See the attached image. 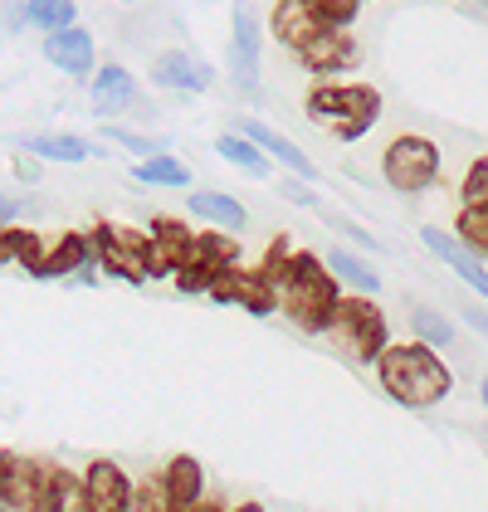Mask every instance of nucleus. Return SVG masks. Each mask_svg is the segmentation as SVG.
<instances>
[{
  "instance_id": "obj_13",
  "label": "nucleus",
  "mask_w": 488,
  "mask_h": 512,
  "mask_svg": "<svg viewBox=\"0 0 488 512\" xmlns=\"http://www.w3.org/2000/svg\"><path fill=\"white\" fill-rule=\"evenodd\" d=\"M269 30H274V40L288 44V49H308V44L318 40L323 30H332L323 15H318V5L313 0H279L274 5V15H269Z\"/></svg>"
},
{
  "instance_id": "obj_26",
  "label": "nucleus",
  "mask_w": 488,
  "mask_h": 512,
  "mask_svg": "<svg viewBox=\"0 0 488 512\" xmlns=\"http://www.w3.org/2000/svg\"><path fill=\"white\" fill-rule=\"evenodd\" d=\"M215 152L230 161V166H240L244 176H259V181L269 176V157H264V152H259V147L244 137V132H225V137L215 142Z\"/></svg>"
},
{
  "instance_id": "obj_33",
  "label": "nucleus",
  "mask_w": 488,
  "mask_h": 512,
  "mask_svg": "<svg viewBox=\"0 0 488 512\" xmlns=\"http://www.w3.org/2000/svg\"><path fill=\"white\" fill-rule=\"evenodd\" d=\"M459 322H464V327H474L479 337H488V313H484V308H479V303H469V308L459 313Z\"/></svg>"
},
{
  "instance_id": "obj_25",
  "label": "nucleus",
  "mask_w": 488,
  "mask_h": 512,
  "mask_svg": "<svg viewBox=\"0 0 488 512\" xmlns=\"http://www.w3.org/2000/svg\"><path fill=\"white\" fill-rule=\"evenodd\" d=\"M25 20L44 35H59V30H74L79 5L74 0H25Z\"/></svg>"
},
{
  "instance_id": "obj_4",
  "label": "nucleus",
  "mask_w": 488,
  "mask_h": 512,
  "mask_svg": "<svg viewBox=\"0 0 488 512\" xmlns=\"http://www.w3.org/2000/svg\"><path fill=\"white\" fill-rule=\"evenodd\" d=\"M332 342L352 361H381L391 352V332H386V317L371 298H342V308L332 317Z\"/></svg>"
},
{
  "instance_id": "obj_19",
  "label": "nucleus",
  "mask_w": 488,
  "mask_h": 512,
  "mask_svg": "<svg viewBox=\"0 0 488 512\" xmlns=\"http://www.w3.org/2000/svg\"><path fill=\"white\" fill-rule=\"evenodd\" d=\"M88 264H98V254H93V239L59 235V244L44 254V264L30 278H79Z\"/></svg>"
},
{
  "instance_id": "obj_15",
  "label": "nucleus",
  "mask_w": 488,
  "mask_h": 512,
  "mask_svg": "<svg viewBox=\"0 0 488 512\" xmlns=\"http://www.w3.org/2000/svg\"><path fill=\"white\" fill-rule=\"evenodd\" d=\"M44 59L69 74V79H88L98 69V49H93V35L88 30H59V35H44Z\"/></svg>"
},
{
  "instance_id": "obj_11",
  "label": "nucleus",
  "mask_w": 488,
  "mask_h": 512,
  "mask_svg": "<svg viewBox=\"0 0 488 512\" xmlns=\"http://www.w3.org/2000/svg\"><path fill=\"white\" fill-rule=\"evenodd\" d=\"M137 488L127 483V473L108 459H93L83 473V512H132Z\"/></svg>"
},
{
  "instance_id": "obj_8",
  "label": "nucleus",
  "mask_w": 488,
  "mask_h": 512,
  "mask_svg": "<svg viewBox=\"0 0 488 512\" xmlns=\"http://www.w3.org/2000/svg\"><path fill=\"white\" fill-rule=\"evenodd\" d=\"M196 254V235L176 220L157 215L152 230H147V274L152 278H176Z\"/></svg>"
},
{
  "instance_id": "obj_39",
  "label": "nucleus",
  "mask_w": 488,
  "mask_h": 512,
  "mask_svg": "<svg viewBox=\"0 0 488 512\" xmlns=\"http://www.w3.org/2000/svg\"><path fill=\"white\" fill-rule=\"evenodd\" d=\"M479 400H484V410H488V376L479 381Z\"/></svg>"
},
{
  "instance_id": "obj_12",
  "label": "nucleus",
  "mask_w": 488,
  "mask_h": 512,
  "mask_svg": "<svg viewBox=\"0 0 488 512\" xmlns=\"http://www.w3.org/2000/svg\"><path fill=\"white\" fill-rule=\"evenodd\" d=\"M44 473H49V464L20 459V454L5 449V459H0V503H5V512H35Z\"/></svg>"
},
{
  "instance_id": "obj_38",
  "label": "nucleus",
  "mask_w": 488,
  "mask_h": 512,
  "mask_svg": "<svg viewBox=\"0 0 488 512\" xmlns=\"http://www.w3.org/2000/svg\"><path fill=\"white\" fill-rule=\"evenodd\" d=\"M196 512H225V503H215V498H205V503H201V508H196Z\"/></svg>"
},
{
  "instance_id": "obj_20",
  "label": "nucleus",
  "mask_w": 488,
  "mask_h": 512,
  "mask_svg": "<svg viewBox=\"0 0 488 512\" xmlns=\"http://www.w3.org/2000/svg\"><path fill=\"white\" fill-rule=\"evenodd\" d=\"M25 152L35 161H64V166L103 157V147H93V142H83V137H64V132H40V137H30Z\"/></svg>"
},
{
  "instance_id": "obj_21",
  "label": "nucleus",
  "mask_w": 488,
  "mask_h": 512,
  "mask_svg": "<svg viewBox=\"0 0 488 512\" xmlns=\"http://www.w3.org/2000/svg\"><path fill=\"white\" fill-rule=\"evenodd\" d=\"M186 210H191L196 220L220 225V230H240V225H249V210H244L235 196H225V191H191V196H186Z\"/></svg>"
},
{
  "instance_id": "obj_28",
  "label": "nucleus",
  "mask_w": 488,
  "mask_h": 512,
  "mask_svg": "<svg viewBox=\"0 0 488 512\" xmlns=\"http://www.w3.org/2000/svg\"><path fill=\"white\" fill-rule=\"evenodd\" d=\"M410 327H415V342L420 347H430V352H440L454 342V322L445 313H435V308H415L410 313Z\"/></svg>"
},
{
  "instance_id": "obj_23",
  "label": "nucleus",
  "mask_w": 488,
  "mask_h": 512,
  "mask_svg": "<svg viewBox=\"0 0 488 512\" xmlns=\"http://www.w3.org/2000/svg\"><path fill=\"white\" fill-rule=\"evenodd\" d=\"M0 254H5V264H15V269L35 274L49 249L40 244V235H35V230H20V225H15V230H0Z\"/></svg>"
},
{
  "instance_id": "obj_10",
  "label": "nucleus",
  "mask_w": 488,
  "mask_h": 512,
  "mask_svg": "<svg viewBox=\"0 0 488 512\" xmlns=\"http://www.w3.org/2000/svg\"><path fill=\"white\" fill-rule=\"evenodd\" d=\"M420 239H425V249L445 264L449 274L459 278L464 288H474L479 298H488V269H484V259L464 244V239H454V235H445V230H435V225H425L420 230Z\"/></svg>"
},
{
  "instance_id": "obj_30",
  "label": "nucleus",
  "mask_w": 488,
  "mask_h": 512,
  "mask_svg": "<svg viewBox=\"0 0 488 512\" xmlns=\"http://www.w3.org/2000/svg\"><path fill=\"white\" fill-rule=\"evenodd\" d=\"M108 142H118V147H127L137 161H152V157H166L162 137H142V132H127V127H108Z\"/></svg>"
},
{
  "instance_id": "obj_41",
  "label": "nucleus",
  "mask_w": 488,
  "mask_h": 512,
  "mask_svg": "<svg viewBox=\"0 0 488 512\" xmlns=\"http://www.w3.org/2000/svg\"><path fill=\"white\" fill-rule=\"evenodd\" d=\"M118 5H137V0H118Z\"/></svg>"
},
{
  "instance_id": "obj_2",
  "label": "nucleus",
  "mask_w": 488,
  "mask_h": 512,
  "mask_svg": "<svg viewBox=\"0 0 488 512\" xmlns=\"http://www.w3.org/2000/svg\"><path fill=\"white\" fill-rule=\"evenodd\" d=\"M376 376H381V391L391 395V400H401V405H410V410L440 405L449 395V386H454L449 366L430 347H420V342L391 347V352L376 361Z\"/></svg>"
},
{
  "instance_id": "obj_3",
  "label": "nucleus",
  "mask_w": 488,
  "mask_h": 512,
  "mask_svg": "<svg viewBox=\"0 0 488 512\" xmlns=\"http://www.w3.org/2000/svg\"><path fill=\"white\" fill-rule=\"evenodd\" d=\"M308 113L318 122H327L342 142H357L366 127L376 122V113H381V98L366 83H332V88H318L308 98Z\"/></svg>"
},
{
  "instance_id": "obj_37",
  "label": "nucleus",
  "mask_w": 488,
  "mask_h": 512,
  "mask_svg": "<svg viewBox=\"0 0 488 512\" xmlns=\"http://www.w3.org/2000/svg\"><path fill=\"white\" fill-rule=\"evenodd\" d=\"M15 176H20L25 186H35V181H40V171H35V157H30V161H15Z\"/></svg>"
},
{
  "instance_id": "obj_1",
  "label": "nucleus",
  "mask_w": 488,
  "mask_h": 512,
  "mask_svg": "<svg viewBox=\"0 0 488 512\" xmlns=\"http://www.w3.org/2000/svg\"><path fill=\"white\" fill-rule=\"evenodd\" d=\"M274 288H279V308L303 332H327L337 308H342V288H337V278L327 269V259H313L308 249L288 254L284 269L274 274Z\"/></svg>"
},
{
  "instance_id": "obj_31",
  "label": "nucleus",
  "mask_w": 488,
  "mask_h": 512,
  "mask_svg": "<svg viewBox=\"0 0 488 512\" xmlns=\"http://www.w3.org/2000/svg\"><path fill=\"white\" fill-rule=\"evenodd\" d=\"M313 5H318V15H323L332 30H347L357 20V10H362V0H313Z\"/></svg>"
},
{
  "instance_id": "obj_18",
  "label": "nucleus",
  "mask_w": 488,
  "mask_h": 512,
  "mask_svg": "<svg viewBox=\"0 0 488 512\" xmlns=\"http://www.w3.org/2000/svg\"><path fill=\"white\" fill-rule=\"evenodd\" d=\"M137 98H142L137 79H132L127 69H118V64H108V69H98V74H93V113H98V118H108V113H127Z\"/></svg>"
},
{
  "instance_id": "obj_17",
  "label": "nucleus",
  "mask_w": 488,
  "mask_h": 512,
  "mask_svg": "<svg viewBox=\"0 0 488 512\" xmlns=\"http://www.w3.org/2000/svg\"><path fill=\"white\" fill-rule=\"evenodd\" d=\"M166 483V498H171V512H196L205 503V469L201 459H191V454H176L162 473Z\"/></svg>"
},
{
  "instance_id": "obj_29",
  "label": "nucleus",
  "mask_w": 488,
  "mask_h": 512,
  "mask_svg": "<svg viewBox=\"0 0 488 512\" xmlns=\"http://www.w3.org/2000/svg\"><path fill=\"white\" fill-rule=\"evenodd\" d=\"M459 239H464L479 259H488V205H464V210H459Z\"/></svg>"
},
{
  "instance_id": "obj_27",
  "label": "nucleus",
  "mask_w": 488,
  "mask_h": 512,
  "mask_svg": "<svg viewBox=\"0 0 488 512\" xmlns=\"http://www.w3.org/2000/svg\"><path fill=\"white\" fill-rule=\"evenodd\" d=\"M132 181L137 186H191V171L181 166V161H171V157H152V161H137L132 166Z\"/></svg>"
},
{
  "instance_id": "obj_5",
  "label": "nucleus",
  "mask_w": 488,
  "mask_h": 512,
  "mask_svg": "<svg viewBox=\"0 0 488 512\" xmlns=\"http://www.w3.org/2000/svg\"><path fill=\"white\" fill-rule=\"evenodd\" d=\"M381 171H386V186L401 191V196H415L425 186H435L440 176V147L430 137H396L381 157Z\"/></svg>"
},
{
  "instance_id": "obj_22",
  "label": "nucleus",
  "mask_w": 488,
  "mask_h": 512,
  "mask_svg": "<svg viewBox=\"0 0 488 512\" xmlns=\"http://www.w3.org/2000/svg\"><path fill=\"white\" fill-rule=\"evenodd\" d=\"M352 40H347V30H323L318 40L303 49V64L313 69V74H332V69H347L352 64Z\"/></svg>"
},
{
  "instance_id": "obj_16",
  "label": "nucleus",
  "mask_w": 488,
  "mask_h": 512,
  "mask_svg": "<svg viewBox=\"0 0 488 512\" xmlns=\"http://www.w3.org/2000/svg\"><path fill=\"white\" fill-rule=\"evenodd\" d=\"M240 132L249 137V142H254V147H259V152H264V157L284 161V166L293 171V176H298V181H318V166L308 161V152H303V147H293V142H288L284 132L264 127L259 118H244V122H240Z\"/></svg>"
},
{
  "instance_id": "obj_34",
  "label": "nucleus",
  "mask_w": 488,
  "mask_h": 512,
  "mask_svg": "<svg viewBox=\"0 0 488 512\" xmlns=\"http://www.w3.org/2000/svg\"><path fill=\"white\" fill-rule=\"evenodd\" d=\"M284 196L293 200V205H318V196H313V191H308L303 181H288V186H284Z\"/></svg>"
},
{
  "instance_id": "obj_24",
  "label": "nucleus",
  "mask_w": 488,
  "mask_h": 512,
  "mask_svg": "<svg viewBox=\"0 0 488 512\" xmlns=\"http://www.w3.org/2000/svg\"><path fill=\"white\" fill-rule=\"evenodd\" d=\"M327 269H332V278L337 283H347V288H357L362 298H371L376 288H381V274L366 264V259H357V254H347V249H332L327 254Z\"/></svg>"
},
{
  "instance_id": "obj_32",
  "label": "nucleus",
  "mask_w": 488,
  "mask_h": 512,
  "mask_svg": "<svg viewBox=\"0 0 488 512\" xmlns=\"http://www.w3.org/2000/svg\"><path fill=\"white\" fill-rule=\"evenodd\" d=\"M464 205H488V157H479L464 176Z\"/></svg>"
},
{
  "instance_id": "obj_36",
  "label": "nucleus",
  "mask_w": 488,
  "mask_h": 512,
  "mask_svg": "<svg viewBox=\"0 0 488 512\" xmlns=\"http://www.w3.org/2000/svg\"><path fill=\"white\" fill-rule=\"evenodd\" d=\"M342 230H347V235L357 239V244H366V249H381V239H371V235L362 230V225H352V220H342Z\"/></svg>"
},
{
  "instance_id": "obj_9",
  "label": "nucleus",
  "mask_w": 488,
  "mask_h": 512,
  "mask_svg": "<svg viewBox=\"0 0 488 512\" xmlns=\"http://www.w3.org/2000/svg\"><path fill=\"white\" fill-rule=\"evenodd\" d=\"M210 298H215V303H240V308H249L254 317L279 313V288H274V278H264L259 269H240V264L215 278Z\"/></svg>"
},
{
  "instance_id": "obj_40",
  "label": "nucleus",
  "mask_w": 488,
  "mask_h": 512,
  "mask_svg": "<svg viewBox=\"0 0 488 512\" xmlns=\"http://www.w3.org/2000/svg\"><path fill=\"white\" fill-rule=\"evenodd\" d=\"M235 512H264V508H259V503H240V508H235Z\"/></svg>"
},
{
  "instance_id": "obj_7",
  "label": "nucleus",
  "mask_w": 488,
  "mask_h": 512,
  "mask_svg": "<svg viewBox=\"0 0 488 512\" xmlns=\"http://www.w3.org/2000/svg\"><path fill=\"white\" fill-rule=\"evenodd\" d=\"M93 254L103 264L108 278H122V283H147V235H132V230H118V225H98L93 230Z\"/></svg>"
},
{
  "instance_id": "obj_35",
  "label": "nucleus",
  "mask_w": 488,
  "mask_h": 512,
  "mask_svg": "<svg viewBox=\"0 0 488 512\" xmlns=\"http://www.w3.org/2000/svg\"><path fill=\"white\" fill-rule=\"evenodd\" d=\"M20 215H25V205H20V200H5V205H0V225H5V230H15V220H20Z\"/></svg>"
},
{
  "instance_id": "obj_14",
  "label": "nucleus",
  "mask_w": 488,
  "mask_h": 512,
  "mask_svg": "<svg viewBox=\"0 0 488 512\" xmlns=\"http://www.w3.org/2000/svg\"><path fill=\"white\" fill-rule=\"evenodd\" d=\"M152 83H162L171 93H205L215 74H210V64L196 59V54H186V49H162L157 59H152Z\"/></svg>"
},
{
  "instance_id": "obj_6",
  "label": "nucleus",
  "mask_w": 488,
  "mask_h": 512,
  "mask_svg": "<svg viewBox=\"0 0 488 512\" xmlns=\"http://www.w3.org/2000/svg\"><path fill=\"white\" fill-rule=\"evenodd\" d=\"M259 54H264V25H259V10H254L249 0H235L225 69H230V83H235L240 93H259Z\"/></svg>"
}]
</instances>
